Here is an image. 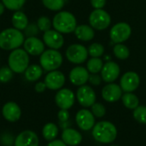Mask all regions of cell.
Segmentation results:
<instances>
[{"label":"cell","mask_w":146,"mask_h":146,"mask_svg":"<svg viewBox=\"0 0 146 146\" xmlns=\"http://www.w3.org/2000/svg\"><path fill=\"white\" fill-rule=\"evenodd\" d=\"M25 40V35L15 28H8L0 33V48L4 51H13L19 48Z\"/></svg>","instance_id":"cell-1"},{"label":"cell","mask_w":146,"mask_h":146,"mask_svg":"<svg viewBox=\"0 0 146 146\" xmlns=\"http://www.w3.org/2000/svg\"><path fill=\"white\" fill-rule=\"evenodd\" d=\"M92 136L96 141L101 144H110L117 137V129L110 121H99L92 128Z\"/></svg>","instance_id":"cell-2"},{"label":"cell","mask_w":146,"mask_h":146,"mask_svg":"<svg viewBox=\"0 0 146 146\" xmlns=\"http://www.w3.org/2000/svg\"><path fill=\"white\" fill-rule=\"evenodd\" d=\"M52 26L62 34H70L74 32L77 27L75 16L68 11H59L52 20Z\"/></svg>","instance_id":"cell-3"},{"label":"cell","mask_w":146,"mask_h":146,"mask_svg":"<svg viewBox=\"0 0 146 146\" xmlns=\"http://www.w3.org/2000/svg\"><path fill=\"white\" fill-rule=\"evenodd\" d=\"M29 54L20 47L11 51L8 58L9 67L15 73H24L29 66Z\"/></svg>","instance_id":"cell-4"},{"label":"cell","mask_w":146,"mask_h":146,"mask_svg":"<svg viewBox=\"0 0 146 146\" xmlns=\"http://www.w3.org/2000/svg\"><path fill=\"white\" fill-rule=\"evenodd\" d=\"M62 55L56 49L44 50L39 58L40 65L43 70L46 71H51L60 68L62 64Z\"/></svg>","instance_id":"cell-5"},{"label":"cell","mask_w":146,"mask_h":146,"mask_svg":"<svg viewBox=\"0 0 146 146\" xmlns=\"http://www.w3.org/2000/svg\"><path fill=\"white\" fill-rule=\"evenodd\" d=\"M89 23L97 30H104L111 23L110 14L103 9H95L89 15Z\"/></svg>","instance_id":"cell-6"},{"label":"cell","mask_w":146,"mask_h":146,"mask_svg":"<svg viewBox=\"0 0 146 146\" xmlns=\"http://www.w3.org/2000/svg\"><path fill=\"white\" fill-rule=\"evenodd\" d=\"M66 57L69 62L75 65L84 63L88 57V50L80 44H73L66 50Z\"/></svg>","instance_id":"cell-7"},{"label":"cell","mask_w":146,"mask_h":146,"mask_svg":"<svg viewBox=\"0 0 146 146\" xmlns=\"http://www.w3.org/2000/svg\"><path fill=\"white\" fill-rule=\"evenodd\" d=\"M132 34V28L127 22H118L115 24L110 31L111 40L117 44L122 43L129 39Z\"/></svg>","instance_id":"cell-8"},{"label":"cell","mask_w":146,"mask_h":146,"mask_svg":"<svg viewBox=\"0 0 146 146\" xmlns=\"http://www.w3.org/2000/svg\"><path fill=\"white\" fill-rule=\"evenodd\" d=\"M76 98L82 107L89 108L96 102V93L92 87L84 84L78 89Z\"/></svg>","instance_id":"cell-9"},{"label":"cell","mask_w":146,"mask_h":146,"mask_svg":"<svg viewBox=\"0 0 146 146\" xmlns=\"http://www.w3.org/2000/svg\"><path fill=\"white\" fill-rule=\"evenodd\" d=\"M75 102V96L69 89H60L55 96V102L60 109H69Z\"/></svg>","instance_id":"cell-10"},{"label":"cell","mask_w":146,"mask_h":146,"mask_svg":"<svg viewBox=\"0 0 146 146\" xmlns=\"http://www.w3.org/2000/svg\"><path fill=\"white\" fill-rule=\"evenodd\" d=\"M140 84V77L134 71L126 72L121 78L120 86L124 92H133Z\"/></svg>","instance_id":"cell-11"},{"label":"cell","mask_w":146,"mask_h":146,"mask_svg":"<svg viewBox=\"0 0 146 146\" xmlns=\"http://www.w3.org/2000/svg\"><path fill=\"white\" fill-rule=\"evenodd\" d=\"M75 121L79 128L83 131H89L95 126V116L88 109H80L76 114Z\"/></svg>","instance_id":"cell-12"},{"label":"cell","mask_w":146,"mask_h":146,"mask_svg":"<svg viewBox=\"0 0 146 146\" xmlns=\"http://www.w3.org/2000/svg\"><path fill=\"white\" fill-rule=\"evenodd\" d=\"M43 41L50 49L58 50L62 47L64 44V38L62 33L58 32L56 29H50L44 32Z\"/></svg>","instance_id":"cell-13"},{"label":"cell","mask_w":146,"mask_h":146,"mask_svg":"<svg viewBox=\"0 0 146 146\" xmlns=\"http://www.w3.org/2000/svg\"><path fill=\"white\" fill-rule=\"evenodd\" d=\"M66 78L64 74L57 70L49 71L44 77V83L47 89L50 90H59L65 83Z\"/></svg>","instance_id":"cell-14"},{"label":"cell","mask_w":146,"mask_h":146,"mask_svg":"<svg viewBox=\"0 0 146 146\" xmlns=\"http://www.w3.org/2000/svg\"><path fill=\"white\" fill-rule=\"evenodd\" d=\"M44 43L36 36L27 37L23 42V48L32 56H39L44 51Z\"/></svg>","instance_id":"cell-15"},{"label":"cell","mask_w":146,"mask_h":146,"mask_svg":"<svg viewBox=\"0 0 146 146\" xmlns=\"http://www.w3.org/2000/svg\"><path fill=\"white\" fill-rule=\"evenodd\" d=\"M121 72L120 66L118 64L113 61H109L105 63L101 70V77L102 79L110 83H114L119 77Z\"/></svg>","instance_id":"cell-16"},{"label":"cell","mask_w":146,"mask_h":146,"mask_svg":"<svg viewBox=\"0 0 146 146\" xmlns=\"http://www.w3.org/2000/svg\"><path fill=\"white\" fill-rule=\"evenodd\" d=\"M38 135L30 130H26L18 134L15 139L14 146H38Z\"/></svg>","instance_id":"cell-17"},{"label":"cell","mask_w":146,"mask_h":146,"mask_svg":"<svg viewBox=\"0 0 146 146\" xmlns=\"http://www.w3.org/2000/svg\"><path fill=\"white\" fill-rule=\"evenodd\" d=\"M122 96V89L120 85L113 83L106 84L102 89V97L108 102H115Z\"/></svg>","instance_id":"cell-18"},{"label":"cell","mask_w":146,"mask_h":146,"mask_svg":"<svg viewBox=\"0 0 146 146\" xmlns=\"http://www.w3.org/2000/svg\"><path fill=\"white\" fill-rule=\"evenodd\" d=\"M2 114L7 121L16 122L21 119V109L17 103L14 102H9L3 105L2 108Z\"/></svg>","instance_id":"cell-19"},{"label":"cell","mask_w":146,"mask_h":146,"mask_svg":"<svg viewBox=\"0 0 146 146\" xmlns=\"http://www.w3.org/2000/svg\"><path fill=\"white\" fill-rule=\"evenodd\" d=\"M89 71L82 66H76L73 68L69 73V80L75 86H82L89 79Z\"/></svg>","instance_id":"cell-20"},{"label":"cell","mask_w":146,"mask_h":146,"mask_svg":"<svg viewBox=\"0 0 146 146\" xmlns=\"http://www.w3.org/2000/svg\"><path fill=\"white\" fill-rule=\"evenodd\" d=\"M62 140L69 146H77L82 142V135L73 128H66L62 133Z\"/></svg>","instance_id":"cell-21"},{"label":"cell","mask_w":146,"mask_h":146,"mask_svg":"<svg viewBox=\"0 0 146 146\" xmlns=\"http://www.w3.org/2000/svg\"><path fill=\"white\" fill-rule=\"evenodd\" d=\"M74 34L76 38L82 41H90L95 36L94 28L92 26L82 24L76 27L74 29Z\"/></svg>","instance_id":"cell-22"},{"label":"cell","mask_w":146,"mask_h":146,"mask_svg":"<svg viewBox=\"0 0 146 146\" xmlns=\"http://www.w3.org/2000/svg\"><path fill=\"white\" fill-rule=\"evenodd\" d=\"M11 22L15 28L22 31L28 25V18L24 12L21 10H17L13 14L11 18Z\"/></svg>","instance_id":"cell-23"},{"label":"cell","mask_w":146,"mask_h":146,"mask_svg":"<svg viewBox=\"0 0 146 146\" xmlns=\"http://www.w3.org/2000/svg\"><path fill=\"white\" fill-rule=\"evenodd\" d=\"M25 77L29 82H35L38 80L43 75V68L40 65H31L24 72Z\"/></svg>","instance_id":"cell-24"},{"label":"cell","mask_w":146,"mask_h":146,"mask_svg":"<svg viewBox=\"0 0 146 146\" xmlns=\"http://www.w3.org/2000/svg\"><path fill=\"white\" fill-rule=\"evenodd\" d=\"M121 101L123 105L128 109L134 110L139 106V100L133 92H125V94L121 96Z\"/></svg>","instance_id":"cell-25"},{"label":"cell","mask_w":146,"mask_h":146,"mask_svg":"<svg viewBox=\"0 0 146 146\" xmlns=\"http://www.w3.org/2000/svg\"><path fill=\"white\" fill-rule=\"evenodd\" d=\"M42 134H43V137L45 140L50 142V141L56 139V138L57 137L58 127L54 123H47L43 127Z\"/></svg>","instance_id":"cell-26"},{"label":"cell","mask_w":146,"mask_h":146,"mask_svg":"<svg viewBox=\"0 0 146 146\" xmlns=\"http://www.w3.org/2000/svg\"><path fill=\"white\" fill-rule=\"evenodd\" d=\"M113 52L115 56L121 60L127 59L130 55V51L127 46L122 43H117L113 48Z\"/></svg>","instance_id":"cell-27"},{"label":"cell","mask_w":146,"mask_h":146,"mask_svg":"<svg viewBox=\"0 0 146 146\" xmlns=\"http://www.w3.org/2000/svg\"><path fill=\"white\" fill-rule=\"evenodd\" d=\"M104 66L103 60L100 58H92L86 64V68L90 73H98Z\"/></svg>","instance_id":"cell-28"},{"label":"cell","mask_w":146,"mask_h":146,"mask_svg":"<svg viewBox=\"0 0 146 146\" xmlns=\"http://www.w3.org/2000/svg\"><path fill=\"white\" fill-rule=\"evenodd\" d=\"M42 3L48 9L52 11H59L63 8L65 0H42Z\"/></svg>","instance_id":"cell-29"},{"label":"cell","mask_w":146,"mask_h":146,"mask_svg":"<svg viewBox=\"0 0 146 146\" xmlns=\"http://www.w3.org/2000/svg\"><path fill=\"white\" fill-rule=\"evenodd\" d=\"M88 54L92 58H100L104 53V47L100 43H92L88 47Z\"/></svg>","instance_id":"cell-30"},{"label":"cell","mask_w":146,"mask_h":146,"mask_svg":"<svg viewBox=\"0 0 146 146\" xmlns=\"http://www.w3.org/2000/svg\"><path fill=\"white\" fill-rule=\"evenodd\" d=\"M1 1L4 4L6 9L13 11H17L20 10L24 6L27 0H1Z\"/></svg>","instance_id":"cell-31"},{"label":"cell","mask_w":146,"mask_h":146,"mask_svg":"<svg viewBox=\"0 0 146 146\" xmlns=\"http://www.w3.org/2000/svg\"><path fill=\"white\" fill-rule=\"evenodd\" d=\"M133 118L141 124H146V106H139L133 110Z\"/></svg>","instance_id":"cell-32"},{"label":"cell","mask_w":146,"mask_h":146,"mask_svg":"<svg viewBox=\"0 0 146 146\" xmlns=\"http://www.w3.org/2000/svg\"><path fill=\"white\" fill-rule=\"evenodd\" d=\"M37 25L40 31L45 32L51 28L52 22L47 16H40L37 21Z\"/></svg>","instance_id":"cell-33"},{"label":"cell","mask_w":146,"mask_h":146,"mask_svg":"<svg viewBox=\"0 0 146 146\" xmlns=\"http://www.w3.org/2000/svg\"><path fill=\"white\" fill-rule=\"evenodd\" d=\"M13 71L9 66H3L0 69V82L3 83L9 82L13 78Z\"/></svg>","instance_id":"cell-34"},{"label":"cell","mask_w":146,"mask_h":146,"mask_svg":"<svg viewBox=\"0 0 146 146\" xmlns=\"http://www.w3.org/2000/svg\"><path fill=\"white\" fill-rule=\"evenodd\" d=\"M92 113L93 115L97 118H102L106 114V108L105 107L99 102H95L92 106Z\"/></svg>","instance_id":"cell-35"},{"label":"cell","mask_w":146,"mask_h":146,"mask_svg":"<svg viewBox=\"0 0 146 146\" xmlns=\"http://www.w3.org/2000/svg\"><path fill=\"white\" fill-rule=\"evenodd\" d=\"M23 31H24V35L25 36H27V37H33V36L38 35V34L39 33L40 30H39L37 24L31 23V24H28L27 26V28Z\"/></svg>","instance_id":"cell-36"},{"label":"cell","mask_w":146,"mask_h":146,"mask_svg":"<svg viewBox=\"0 0 146 146\" xmlns=\"http://www.w3.org/2000/svg\"><path fill=\"white\" fill-rule=\"evenodd\" d=\"M102 77L98 75V73H92L90 76H89V83L92 84V85H94V86H98L102 82Z\"/></svg>","instance_id":"cell-37"},{"label":"cell","mask_w":146,"mask_h":146,"mask_svg":"<svg viewBox=\"0 0 146 146\" xmlns=\"http://www.w3.org/2000/svg\"><path fill=\"white\" fill-rule=\"evenodd\" d=\"M69 112L68 109H60L57 114V118L60 122H67L69 119Z\"/></svg>","instance_id":"cell-38"},{"label":"cell","mask_w":146,"mask_h":146,"mask_svg":"<svg viewBox=\"0 0 146 146\" xmlns=\"http://www.w3.org/2000/svg\"><path fill=\"white\" fill-rule=\"evenodd\" d=\"M91 4L94 9H103L106 4V0H91Z\"/></svg>","instance_id":"cell-39"},{"label":"cell","mask_w":146,"mask_h":146,"mask_svg":"<svg viewBox=\"0 0 146 146\" xmlns=\"http://www.w3.org/2000/svg\"><path fill=\"white\" fill-rule=\"evenodd\" d=\"M34 89H35V91L36 92H38V93H43L47 89V87H46L44 82H38L35 84Z\"/></svg>","instance_id":"cell-40"},{"label":"cell","mask_w":146,"mask_h":146,"mask_svg":"<svg viewBox=\"0 0 146 146\" xmlns=\"http://www.w3.org/2000/svg\"><path fill=\"white\" fill-rule=\"evenodd\" d=\"M47 146H68L62 140L60 139H54L52 141H50Z\"/></svg>","instance_id":"cell-41"},{"label":"cell","mask_w":146,"mask_h":146,"mask_svg":"<svg viewBox=\"0 0 146 146\" xmlns=\"http://www.w3.org/2000/svg\"><path fill=\"white\" fill-rule=\"evenodd\" d=\"M4 9H5V6H4V4H3L2 2H0V16L3 14Z\"/></svg>","instance_id":"cell-42"},{"label":"cell","mask_w":146,"mask_h":146,"mask_svg":"<svg viewBox=\"0 0 146 146\" xmlns=\"http://www.w3.org/2000/svg\"><path fill=\"white\" fill-rule=\"evenodd\" d=\"M111 146H118V145H111Z\"/></svg>","instance_id":"cell-43"}]
</instances>
